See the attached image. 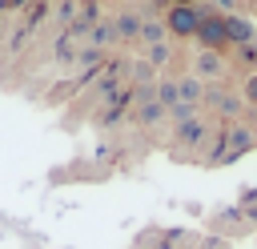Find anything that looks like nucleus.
Here are the masks:
<instances>
[{
    "label": "nucleus",
    "mask_w": 257,
    "mask_h": 249,
    "mask_svg": "<svg viewBox=\"0 0 257 249\" xmlns=\"http://www.w3.org/2000/svg\"><path fill=\"white\" fill-rule=\"evenodd\" d=\"M116 28H120L124 36H133V32H137L141 24H137V16H120V24H116Z\"/></svg>",
    "instance_id": "nucleus-4"
},
{
    "label": "nucleus",
    "mask_w": 257,
    "mask_h": 249,
    "mask_svg": "<svg viewBox=\"0 0 257 249\" xmlns=\"http://www.w3.org/2000/svg\"><path fill=\"white\" fill-rule=\"evenodd\" d=\"M169 28L181 32V36H189V32L201 28V12H197V8H173V12H169Z\"/></svg>",
    "instance_id": "nucleus-1"
},
{
    "label": "nucleus",
    "mask_w": 257,
    "mask_h": 249,
    "mask_svg": "<svg viewBox=\"0 0 257 249\" xmlns=\"http://www.w3.org/2000/svg\"><path fill=\"white\" fill-rule=\"evenodd\" d=\"M197 36H201L205 44H221V40H225V20H221V16H201Z\"/></svg>",
    "instance_id": "nucleus-2"
},
{
    "label": "nucleus",
    "mask_w": 257,
    "mask_h": 249,
    "mask_svg": "<svg viewBox=\"0 0 257 249\" xmlns=\"http://www.w3.org/2000/svg\"><path fill=\"white\" fill-rule=\"evenodd\" d=\"M253 36V24L241 20V16H229L225 20V40H249Z\"/></svg>",
    "instance_id": "nucleus-3"
},
{
    "label": "nucleus",
    "mask_w": 257,
    "mask_h": 249,
    "mask_svg": "<svg viewBox=\"0 0 257 249\" xmlns=\"http://www.w3.org/2000/svg\"><path fill=\"white\" fill-rule=\"evenodd\" d=\"M245 92H249V96H253V100H257V76H253V80H249V84H245Z\"/></svg>",
    "instance_id": "nucleus-5"
}]
</instances>
